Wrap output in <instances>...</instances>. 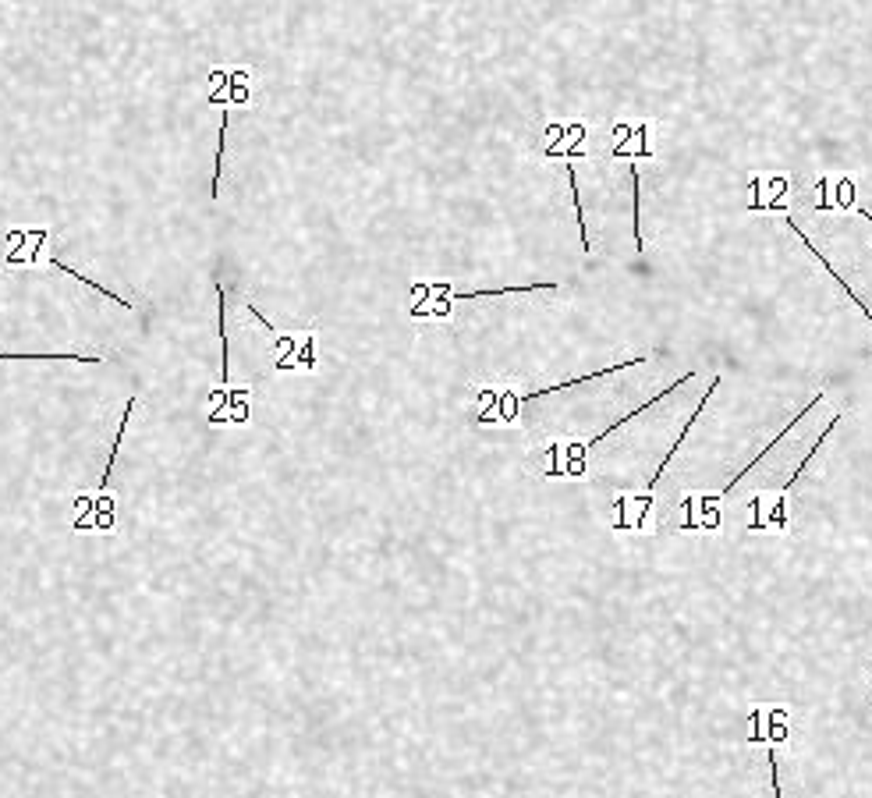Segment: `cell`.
Segmentation results:
<instances>
[{
  "label": "cell",
  "instance_id": "cell-7",
  "mask_svg": "<svg viewBox=\"0 0 872 798\" xmlns=\"http://www.w3.org/2000/svg\"><path fill=\"white\" fill-rule=\"evenodd\" d=\"M631 199H635V245L642 252V174L639 167H631Z\"/></svg>",
  "mask_w": 872,
  "mask_h": 798
},
{
  "label": "cell",
  "instance_id": "cell-4",
  "mask_svg": "<svg viewBox=\"0 0 872 798\" xmlns=\"http://www.w3.org/2000/svg\"><path fill=\"white\" fill-rule=\"evenodd\" d=\"M787 227H791V231H798V238H802V242H805V249H809V252H812V259H819V263H823V270H826V274H830V277H834V281H837V284H841V291H844V295H848V298H851V302H855V306H858V309H862V313H865V316H869V323H872V309H869V302H862V298H858V295H855V288H848V284H844V277H841V274H837L834 266H830V259H823V252H819V249H816V245H812V238H809V235H805L802 227H798V224H795V220H791V217H787Z\"/></svg>",
  "mask_w": 872,
  "mask_h": 798
},
{
  "label": "cell",
  "instance_id": "cell-6",
  "mask_svg": "<svg viewBox=\"0 0 872 798\" xmlns=\"http://www.w3.org/2000/svg\"><path fill=\"white\" fill-rule=\"evenodd\" d=\"M837 426H841V412H837V415H834V419H830V423H826V430H823V433H819V437H816V444H812L809 458H805V462H802V465H798V469H795V476L787 479V486H784V490H791V486H795V483H798V479H802V472H805V469H809V462H812V458H816V451H819V447H823V440H826V437H830V433H834V430H837Z\"/></svg>",
  "mask_w": 872,
  "mask_h": 798
},
{
  "label": "cell",
  "instance_id": "cell-9",
  "mask_svg": "<svg viewBox=\"0 0 872 798\" xmlns=\"http://www.w3.org/2000/svg\"><path fill=\"white\" fill-rule=\"evenodd\" d=\"M858 213H862V217H865V220H869V224H872V213H869V210H858Z\"/></svg>",
  "mask_w": 872,
  "mask_h": 798
},
{
  "label": "cell",
  "instance_id": "cell-5",
  "mask_svg": "<svg viewBox=\"0 0 872 798\" xmlns=\"http://www.w3.org/2000/svg\"><path fill=\"white\" fill-rule=\"evenodd\" d=\"M89 362V366H96L100 362V355H71V352H57V355H43V352H0V362Z\"/></svg>",
  "mask_w": 872,
  "mask_h": 798
},
{
  "label": "cell",
  "instance_id": "cell-2",
  "mask_svg": "<svg viewBox=\"0 0 872 798\" xmlns=\"http://www.w3.org/2000/svg\"><path fill=\"white\" fill-rule=\"evenodd\" d=\"M720 380H724V376H720V373H717V376H713V384H709V391H706V394H702V398H699V408H695V412H692V419H688V423H685V430H681V433H678V440H674V444H670V451H667V454H663V462H660V469H656V472H653V476H649V486H646V493H653V490H656V483H660V476H663V472H667V469H670V458H674V454H678V447H681V444H685V440H688V430H695V426H699V415H702V412H706L709 398H713V394H717Z\"/></svg>",
  "mask_w": 872,
  "mask_h": 798
},
{
  "label": "cell",
  "instance_id": "cell-1",
  "mask_svg": "<svg viewBox=\"0 0 872 798\" xmlns=\"http://www.w3.org/2000/svg\"><path fill=\"white\" fill-rule=\"evenodd\" d=\"M50 235H54V231H47V227H29V231L11 227V231H4V235H0V266L39 263V252L50 242Z\"/></svg>",
  "mask_w": 872,
  "mask_h": 798
},
{
  "label": "cell",
  "instance_id": "cell-3",
  "mask_svg": "<svg viewBox=\"0 0 872 798\" xmlns=\"http://www.w3.org/2000/svg\"><path fill=\"white\" fill-rule=\"evenodd\" d=\"M819 401H823V391H819V394H812V401H809V405H805V408H802V412H798V415H795V419H791V423H787V426H784V430H780V433H777V437H773V440H770V444H766V447H763V454H759V458H752V462H748V465H745V469H741V472H738V476H734V479H731V483H727V486H724V490H720V497H731V493H734V490H738V483H741V479H745V476H748V472L756 469V465H759V462H763L766 454H770V451H773V447H777V444H780V440H784V433H787V430H795V426H798V423H802L805 415H809V412H812V408H816V405H819ZM720 497H717V501H720ZM709 504H713V501H709Z\"/></svg>",
  "mask_w": 872,
  "mask_h": 798
},
{
  "label": "cell",
  "instance_id": "cell-8",
  "mask_svg": "<svg viewBox=\"0 0 872 798\" xmlns=\"http://www.w3.org/2000/svg\"><path fill=\"white\" fill-rule=\"evenodd\" d=\"M568 181H571V199H575V210H578V231H582V245H585V252L592 249V242H589V235H585V203H582V192H578V174H575V167L568 164Z\"/></svg>",
  "mask_w": 872,
  "mask_h": 798
}]
</instances>
